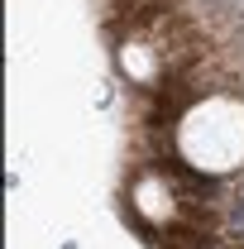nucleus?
<instances>
[{
  "label": "nucleus",
  "mask_w": 244,
  "mask_h": 249,
  "mask_svg": "<svg viewBox=\"0 0 244 249\" xmlns=\"http://www.w3.org/2000/svg\"><path fill=\"white\" fill-rule=\"evenodd\" d=\"M173 154L201 178H230L244 168V96L206 91L173 120Z\"/></svg>",
  "instance_id": "obj_1"
}]
</instances>
